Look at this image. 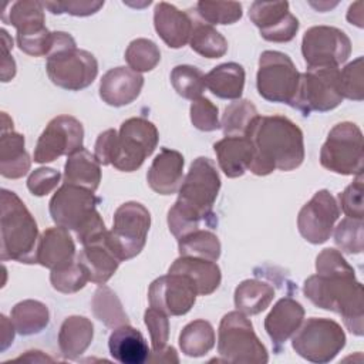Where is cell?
<instances>
[{"label":"cell","mask_w":364,"mask_h":364,"mask_svg":"<svg viewBox=\"0 0 364 364\" xmlns=\"http://www.w3.org/2000/svg\"><path fill=\"white\" fill-rule=\"evenodd\" d=\"M316 272L303 284L304 296L314 306L340 314L350 333L363 336V284L355 279L354 269L338 250L328 247L318 253Z\"/></svg>","instance_id":"obj_1"},{"label":"cell","mask_w":364,"mask_h":364,"mask_svg":"<svg viewBox=\"0 0 364 364\" xmlns=\"http://www.w3.org/2000/svg\"><path fill=\"white\" fill-rule=\"evenodd\" d=\"M220 189L216 165L206 156L196 158L182 181L178 199L168 210V228L176 237H182L200 225L216 226L213 203Z\"/></svg>","instance_id":"obj_2"},{"label":"cell","mask_w":364,"mask_h":364,"mask_svg":"<svg viewBox=\"0 0 364 364\" xmlns=\"http://www.w3.org/2000/svg\"><path fill=\"white\" fill-rule=\"evenodd\" d=\"M246 136L253 145L249 171L257 176L293 171L304 161L303 132L284 115H259Z\"/></svg>","instance_id":"obj_3"},{"label":"cell","mask_w":364,"mask_h":364,"mask_svg":"<svg viewBox=\"0 0 364 364\" xmlns=\"http://www.w3.org/2000/svg\"><path fill=\"white\" fill-rule=\"evenodd\" d=\"M0 257L26 264L37 263L38 228L24 202L11 191L0 193Z\"/></svg>","instance_id":"obj_4"},{"label":"cell","mask_w":364,"mask_h":364,"mask_svg":"<svg viewBox=\"0 0 364 364\" xmlns=\"http://www.w3.org/2000/svg\"><path fill=\"white\" fill-rule=\"evenodd\" d=\"M98 200L94 192L85 188L63 183L50 199L48 209L57 226L74 230L78 242L85 245L107 230L97 210Z\"/></svg>","instance_id":"obj_5"},{"label":"cell","mask_w":364,"mask_h":364,"mask_svg":"<svg viewBox=\"0 0 364 364\" xmlns=\"http://www.w3.org/2000/svg\"><path fill=\"white\" fill-rule=\"evenodd\" d=\"M218 353L223 361L239 364H264L269 361L266 347L242 311H229L219 324Z\"/></svg>","instance_id":"obj_6"},{"label":"cell","mask_w":364,"mask_h":364,"mask_svg":"<svg viewBox=\"0 0 364 364\" xmlns=\"http://www.w3.org/2000/svg\"><path fill=\"white\" fill-rule=\"evenodd\" d=\"M300 73L291 58L280 51H263L259 57L256 87L262 98L293 107L299 90Z\"/></svg>","instance_id":"obj_7"},{"label":"cell","mask_w":364,"mask_h":364,"mask_svg":"<svg viewBox=\"0 0 364 364\" xmlns=\"http://www.w3.org/2000/svg\"><path fill=\"white\" fill-rule=\"evenodd\" d=\"M346 334L341 326L330 318H307L291 340L293 350L304 360L324 364L344 348Z\"/></svg>","instance_id":"obj_8"},{"label":"cell","mask_w":364,"mask_h":364,"mask_svg":"<svg viewBox=\"0 0 364 364\" xmlns=\"http://www.w3.org/2000/svg\"><path fill=\"white\" fill-rule=\"evenodd\" d=\"M323 168L340 175H361L364 164L363 132L353 122L331 128L320 151Z\"/></svg>","instance_id":"obj_9"},{"label":"cell","mask_w":364,"mask_h":364,"mask_svg":"<svg viewBox=\"0 0 364 364\" xmlns=\"http://www.w3.org/2000/svg\"><path fill=\"white\" fill-rule=\"evenodd\" d=\"M151 226V215L139 202H125L114 213L108 242L119 260H128L141 253Z\"/></svg>","instance_id":"obj_10"},{"label":"cell","mask_w":364,"mask_h":364,"mask_svg":"<svg viewBox=\"0 0 364 364\" xmlns=\"http://www.w3.org/2000/svg\"><path fill=\"white\" fill-rule=\"evenodd\" d=\"M343 101L340 90V70L337 67L307 68L300 74L299 90L293 108L304 117L313 111L327 112L337 108Z\"/></svg>","instance_id":"obj_11"},{"label":"cell","mask_w":364,"mask_h":364,"mask_svg":"<svg viewBox=\"0 0 364 364\" xmlns=\"http://www.w3.org/2000/svg\"><path fill=\"white\" fill-rule=\"evenodd\" d=\"M159 134L156 127L142 117H132L122 122L114 158V168L122 172L136 171L155 151Z\"/></svg>","instance_id":"obj_12"},{"label":"cell","mask_w":364,"mask_h":364,"mask_svg":"<svg viewBox=\"0 0 364 364\" xmlns=\"http://www.w3.org/2000/svg\"><path fill=\"white\" fill-rule=\"evenodd\" d=\"M301 54L309 68L338 67L350 57L351 41L337 27L314 26L303 36Z\"/></svg>","instance_id":"obj_13"},{"label":"cell","mask_w":364,"mask_h":364,"mask_svg":"<svg viewBox=\"0 0 364 364\" xmlns=\"http://www.w3.org/2000/svg\"><path fill=\"white\" fill-rule=\"evenodd\" d=\"M46 70L54 85L68 91H80L97 78L98 63L90 51L74 47L48 55Z\"/></svg>","instance_id":"obj_14"},{"label":"cell","mask_w":364,"mask_h":364,"mask_svg":"<svg viewBox=\"0 0 364 364\" xmlns=\"http://www.w3.org/2000/svg\"><path fill=\"white\" fill-rule=\"evenodd\" d=\"M82 124L71 115L53 118L38 136L34 149V162L47 164L61 155H71L82 148Z\"/></svg>","instance_id":"obj_15"},{"label":"cell","mask_w":364,"mask_h":364,"mask_svg":"<svg viewBox=\"0 0 364 364\" xmlns=\"http://www.w3.org/2000/svg\"><path fill=\"white\" fill-rule=\"evenodd\" d=\"M338 216L340 208L334 196L327 189H321L300 209L297 228L307 242L320 245L330 239Z\"/></svg>","instance_id":"obj_16"},{"label":"cell","mask_w":364,"mask_h":364,"mask_svg":"<svg viewBox=\"0 0 364 364\" xmlns=\"http://www.w3.org/2000/svg\"><path fill=\"white\" fill-rule=\"evenodd\" d=\"M198 290L193 282L179 273H168L155 279L148 290L151 307L168 316H183L195 304Z\"/></svg>","instance_id":"obj_17"},{"label":"cell","mask_w":364,"mask_h":364,"mask_svg":"<svg viewBox=\"0 0 364 364\" xmlns=\"http://www.w3.org/2000/svg\"><path fill=\"white\" fill-rule=\"evenodd\" d=\"M249 18L260 36L273 43H287L299 30V20L290 13L287 1H253Z\"/></svg>","instance_id":"obj_18"},{"label":"cell","mask_w":364,"mask_h":364,"mask_svg":"<svg viewBox=\"0 0 364 364\" xmlns=\"http://www.w3.org/2000/svg\"><path fill=\"white\" fill-rule=\"evenodd\" d=\"M77 262L88 273L90 282L105 284L117 272L121 260L108 242V230L82 245V250L77 255Z\"/></svg>","instance_id":"obj_19"},{"label":"cell","mask_w":364,"mask_h":364,"mask_svg":"<svg viewBox=\"0 0 364 364\" xmlns=\"http://www.w3.org/2000/svg\"><path fill=\"white\" fill-rule=\"evenodd\" d=\"M30 156L24 148V136L13 129V121L1 112L0 173L9 179L23 178L30 171Z\"/></svg>","instance_id":"obj_20"},{"label":"cell","mask_w":364,"mask_h":364,"mask_svg":"<svg viewBox=\"0 0 364 364\" xmlns=\"http://www.w3.org/2000/svg\"><path fill=\"white\" fill-rule=\"evenodd\" d=\"M144 87V77L128 67L108 70L100 82V97L111 107H124L134 102Z\"/></svg>","instance_id":"obj_21"},{"label":"cell","mask_w":364,"mask_h":364,"mask_svg":"<svg viewBox=\"0 0 364 364\" xmlns=\"http://www.w3.org/2000/svg\"><path fill=\"white\" fill-rule=\"evenodd\" d=\"M75 260V245L67 229L55 226L41 233L37 246L38 264L50 270H61Z\"/></svg>","instance_id":"obj_22"},{"label":"cell","mask_w":364,"mask_h":364,"mask_svg":"<svg viewBox=\"0 0 364 364\" xmlns=\"http://www.w3.org/2000/svg\"><path fill=\"white\" fill-rule=\"evenodd\" d=\"M183 164L185 161L181 152L162 148L146 173L149 188L159 195L176 193L183 181Z\"/></svg>","instance_id":"obj_23"},{"label":"cell","mask_w":364,"mask_h":364,"mask_svg":"<svg viewBox=\"0 0 364 364\" xmlns=\"http://www.w3.org/2000/svg\"><path fill=\"white\" fill-rule=\"evenodd\" d=\"M193 18L175 6L159 1L154 10V27L164 43L171 48H181L189 43Z\"/></svg>","instance_id":"obj_24"},{"label":"cell","mask_w":364,"mask_h":364,"mask_svg":"<svg viewBox=\"0 0 364 364\" xmlns=\"http://www.w3.org/2000/svg\"><path fill=\"white\" fill-rule=\"evenodd\" d=\"M304 318L303 306L291 297L280 299L264 318V330L276 347L284 344Z\"/></svg>","instance_id":"obj_25"},{"label":"cell","mask_w":364,"mask_h":364,"mask_svg":"<svg viewBox=\"0 0 364 364\" xmlns=\"http://www.w3.org/2000/svg\"><path fill=\"white\" fill-rule=\"evenodd\" d=\"M109 354L121 364H142L151 354L142 333L129 324L114 328L108 338Z\"/></svg>","instance_id":"obj_26"},{"label":"cell","mask_w":364,"mask_h":364,"mask_svg":"<svg viewBox=\"0 0 364 364\" xmlns=\"http://www.w3.org/2000/svg\"><path fill=\"white\" fill-rule=\"evenodd\" d=\"M220 169L228 178H239L249 171L253 145L247 136H225L213 144Z\"/></svg>","instance_id":"obj_27"},{"label":"cell","mask_w":364,"mask_h":364,"mask_svg":"<svg viewBox=\"0 0 364 364\" xmlns=\"http://www.w3.org/2000/svg\"><path fill=\"white\" fill-rule=\"evenodd\" d=\"M168 273H179L189 277L198 290V296L213 293L222 282L220 269L215 262L191 256L178 257L169 266Z\"/></svg>","instance_id":"obj_28"},{"label":"cell","mask_w":364,"mask_h":364,"mask_svg":"<svg viewBox=\"0 0 364 364\" xmlns=\"http://www.w3.org/2000/svg\"><path fill=\"white\" fill-rule=\"evenodd\" d=\"M92 337L94 326L87 317H67L58 333V346L63 357L67 360H77L90 347Z\"/></svg>","instance_id":"obj_29"},{"label":"cell","mask_w":364,"mask_h":364,"mask_svg":"<svg viewBox=\"0 0 364 364\" xmlns=\"http://www.w3.org/2000/svg\"><path fill=\"white\" fill-rule=\"evenodd\" d=\"M101 182V168L97 158L81 148L68 155L64 166V183L81 186L91 192H95Z\"/></svg>","instance_id":"obj_30"},{"label":"cell","mask_w":364,"mask_h":364,"mask_svg":"<svg viewBox=\"0 0 364 364\" xmlns=\"http://www.w3.org/2000/svg\"><path fill=\"white\" fill-rule=\"evenodd\" d=\"M245 70L237 63H223L205 75L209 91L222 100H240L245 88Z\"/></svg>","instance_id":"obj_31"},{"label":"cell","mask_w":364,"mask_h":364,"mask_svg":"<svg viewBox=\"0 0 364 364\" xmlns=\"http://www.w3.org/2000/svg\"><path fill=\"white\" fill-rule=\"evenodd\" d=\"M274 289L259 279H246L235 290V306L246 316L259 314L269 307Z\"/></svg>","instance_id":"obj_32"},{"label":"cell","mask_w":364,"mask_h":364,"mask_svg":"<svg viewBox=\"0 0 364 364\" xmlns=\"http://www.w3.org/2000/svg\"><path fill=\"white\" fill-rule=\"evenodd\" d=\"M11 321L18 334L31 336L43 331L47 327L50 313L44 303L28 299L17 303L13 307Z\"/></svg>","instance_id":"obj_33"},{"label":"cell","mask_w":364,"mask_h":364,"mask_svg":"<svg viewBox=\"0 0 364 364\" xmlns=\"http://www.w3.org/2000/svg\"><path fill=\"white\" fill-rule=\"evenodd\" d=\"M46 17H44V6L40 1L34 0H20L16 1L10 11L7 23L16 27L17 37L31 36L46 30Z\"/></svg>","instance_id":"obj_34"},{"label":"cell","mask_w":364,"mask_h":364,"mask_svg":"<svg viewBox=\"0 0 364 364\" xmlns=\"http://www.w3.org/2000/svg\"><path fill=\"white\" fill-rule=\"evenodd\" d=\"M216 337L212 324L206 320H193L188 323L179 334L181 351L188 357H202L215 346Z\"/></svg>","instance_id":"obj_35"},{"label":"cell","mask_w":364,"mask_h":364,"mask_svg":"<svg viewBox=\"0 0 364 364\" xmlns=\"http://www.w3.org/2000/svg\"><path fill=\"white\" fill-rule=\"evenodd\" d=\"M91 306L94 316L109 328H117L119 326L129 324V318L124 311L119 299L105 284L98 286V289L94 293Z\"/></svg>","instance_id":"obj_36"},{"label":"cell","mask_w":364,"mask_h":364,"mask_svg":"<svg viewBox=\"0 0 364 364\" xmlns=\"http://www.w3.org/2000/svg\"><path fill=\"white\" fill-rule=\"evenodd\" d=\"M178 252L181 256L216 262L220 256V242L213 232L198 229L178 239Z\"/></svg>","instance_id":"obj_37"},{"label":"cell","mask_w":364,"mask_h":364,"mask_svg":"<svg viewBox=\"0 0 364 364\" xmlns=\"http://www.w3.org/2000/svg\"><path fill=\"white\" fill-rule=\"evenodd\" d=\"M189 44L195 53L206 58H219L228 51L226 38L213 26L198 20H193Z\"/></svg>","instance_id":"obj_38"},{"label":"cell","mask_w":364,"mask_h":364,"mask_svg":"<svg viewBox=\"0 0 364 364\" xmlns=\"http://www.w3.org/2000/svg\"><path fill=\"white\" fill-rule=\"evenodd\" d=\"M257 117V109L250 101L236 100L225 108L220 127L225 136H246Z\"/></svg>","instance_id":"obj_39"},{"label":"cell","mask_w":364,"mask_h":364,"mask_svg":"<svg viewBox=\"0 0 364 364\" xmlns=\"http://www.w3.org/2000/svg\"><path fill=\"white\" fill-rule=\"evenodd\" d=\"M171 84L181 97L192 101L199 98L206 87L205 74L199 68L188 64L173 67L171 71Z\"/></svg>","instance_id":"obj_40"},{"label":"cell","mask_w":364,"mask_h":364,"mask_svg":"<svg viewBox=\"0 0 364 364\" xmlns=\"http://www.w3.org/2000/svg\"><path fill=\"white\" fill-rule=\"evenodd\" d=\"M125 61L132 71L146 73L158 65L161 51L152 40L135 38L125 50Z\"/></svg>","instance_id":"obj_41"},{"label":"cell","mask_w":364,"mask_h":364,"mask_svg":"<svg viewBox=\"0 0 364 364\" xmlns=\"http://www.w3.org/2000/svg\"><path fill=\"white\" fill-rule=\"evenodd\" d=\"M196 13L208 24H233L242 17V4L237 1H205L195 7Z\"/></svg>","instance_id":"obj_42"},{"label":"cell","mask_w":364,"mask_h":364,"mask_svg":"<svg viewBox=\"0 0 364 364\" xmlns=\"http://www.w3.org/2000/svg\"><path fill=\"white\" fill-rule=\"evenodd\" d=\"M363 220L346 218L334 230V242L341 252L358 255L363 252Z\"/></svg>","instance_id":"obj_43"},{"label":"cell","mask_w":364,"mask_h":364,"mask_svg":"<svg viewBox=\"0 0 364 364\" xmlns=\"http://www.w3.org/2000/svg\"><path fill=\"white\" fill-rule=\"evenodd\" d=\"M50 282L53 289L68 294L81 290L87 284V282H90V277L85 269L75 260L65 269L51 270Z\"/></svg>","instance_id":"obj_44"},{"label":"cell","mask_w":364,"mask_h":364,"mask_svg":"<svg viewBox=\"0 0 364 364\" xmlns=\"http://www.w3.org/2000/svg\"><path fill=\"white\" fill-rule=\"evenodd\" d=\"M340 90L343 98L363 101V57H357L340 71Z\"/></svg>","instance_id":"obj_45"},{"label":"cell","mask_w":364,"mask_h":364,"mask_svg":"<svg viewBox=\"0 0 364 364\" xmlns=\"http://www.w3.org/2000/svg\"><path fill=\"white\" fill-rule=\"evenodd\" d=\"M218 107L208 98L199 97L191 104V121L199 131L210 132L220 128Z\"/></svg>","instance_id":"obj_46"},{"label":"cell","mask_w":364,"mask_h":364,"mask_svg":"<svg viewBox=\"0 0 364 364\" xmlns=\"http://www.w3.org/2000/svg\"><path fill=\"white\" fill-rule=\"evenodd\" d=\"M144 321L151 336L152 351H159L164 347H166V341L169 337L168 314L155 307H149L145 310Z\"/></svg>","instance_id":"obj_47"},{"label":"cell","mask_w":364,"mask_h":364,"mask_svg":"<svg viewBox=\"0 0 364 364\" xmlns=\"http://www.w3.org/2000/svg\"><path fill=\"white\" fill-rule=\"evenodd\" d=\"M363 192H364V185H363V173H361V175H357V179L353 183H350L341 193H338V202L346 216L351 219L363 220V216H364Z\"/></svg>","instance_id":"obj_48"},{"label":"cell","mask_w":364,"mask_h":364,"mask_svg":"<svg viewBox=\"0 0 364 364\" xmlns=\"http://www.w3.org/2000/svg\"><path fill=\"white\" fill-rule=\"evenodd\" d=\"M46 9H48L53 14H71L77 17H85L95 14L102 6L104 1L95 0H68V1H46L43 3Z\"/></svg>","instance_id":"obj_49"},{"label":"cell","mask_w":364,"mask_h":364,"mask_svg":"<svg viewBox=\"0 0 364 364\" xmlns=\"http://www.w3.org/2000/svg\"><path fill=\"white\" fill-rule=\"evenodd\" d=\"M60 178L61 173L53 168H38L30 173L27 179V188L33 195L44 196L57 188Z\"/></svg>","instance_id":"obj_50"},{"label":"cell","mask_w":364,"mask_h":364,"mask_svg":"<svg viewBox=\"0 0 364 364\" xmlns=\"http://www.w3.org/2000/svg\"><path fill=\"white\" fill-rule=\"evenodd\" d=\"M117 138L118 132L112 128L98 135L94 146V156L97 158L100 165H112L117 149Z\"/></svg>","instance_id":"obj_51"},{"label":"cell","mask_w":364,"mask_h":364,"mask_svg":"<svg viewBox=\"0 0 364 364\" xmlns=\"http://www.w3.org/2000/svg\"><path fill=\"white\" fill-rule=\"evenodd\" d=\"M1 81L7 82L16 75V63L10 55V50L13 48V40L9 33L1 28Z\"/></svg>","instance_id":"obj_52"},{"label":"cell","mask_w":364,"mask_h":364,"mask_svg":"<svg viewBox=\"0 0 364 364\" xmlns=\"http://www.w3.org/2000/svg\"><path fill=\"white\" fill-rule=\"evenodd\" d=\"M149 363H179L173 347H164L159 351H152L148 357Z\"/></svg>","instance_id":"obj_53"},{"label":"cell","mask_w":364,"mask_h":364,"mask_svg":"<svg viewBox=\"0 0 364 364\" xmlns=\"http://www.w3.org/2000/svg\"><path fill=\"white\" fill-rule=\"evenodd\" d=\"M1 351H4L14 340V324L13 321H9V318L1 314Z\"/></svg>","instance_id":"obj_54"},{"label":"cell","mask_w":364,"mask_h":364,"mask_svg":"<svg viewBox=\"0 0 364 364\" xmlns=\"http://www.w3.org/2000/svg\"><path fill=\"white\" fill-rule=\"evenodd\" d=\"M361 7H363V3L357 1V3L350 6L348 13H347V20L351 24H355L358 27H363V10H361Z\"/></svg>","instance_id":"obj_55"},{"label":"cell","mask_w":364,"mask_h":364,"mask_svg":"<svg viewBox=\"0 0 364 364\" xmlns=\"http://www.w3.org/2000/svg\"><path fill=\"white\" fill-rule=\"evenodd\" d=\"M17 360H27L30 363H38V361H53V358L44 355L41 351H37V350H30V351H26L24 355H20L17 357Z\"/></svg>","instance_id":"obj_56"}]
</instances>
